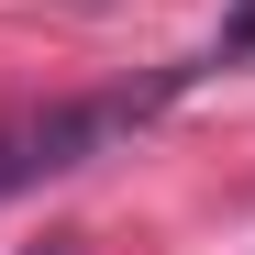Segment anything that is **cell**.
I'll list each match as a JSON object with an SVG mask.
<instances>
[{
    "mask_svg": "<svg viewBox=\"0 0 255 255\" xmlns=\"http://www.w3.org/2000/svg\"><path fill=\"white\" fill-rule=\"evenodd\" d=\"M189 78H200V67H155L144 89H100V100H56V111L0 122V200H22V189H45V178H78V166L111 155L122 133H144Z\"/></svg>",
    "mask_w": 255,
    "mask_h": 255,
    "instance_id": "obj_1",
    "label": "cell"
},
{
    "mask_svg": "<svg viewBox=\"0 0 255 255\" xmlns=\"http://www.w3.org/2000/svg\"><path fill=\"white\" fill-rule=\"evenodd\" d=\"M233 56H255V0L233 11V33H222V56H211V67H233Z\"/></svg>",
    "mask_w": 255,
    "mask_h": 255,
    "instance_id": "obj_2",
    "label": "cell"
},
{
    "mask_svg": "<svg viewBox=\"0 0 255 255\" xmlns=\"http://www.w3.org/2000/svg\"><path fill=\"white\" fill-rule=\"evenodd\" d=\"M33 255H78V233H45V244H33Z\"/></svg>",
    "mask_w": 255,
    "mask_h": 255,
    "instance_id": "obj_3",
    "label": "cell"
}]
</instances>
